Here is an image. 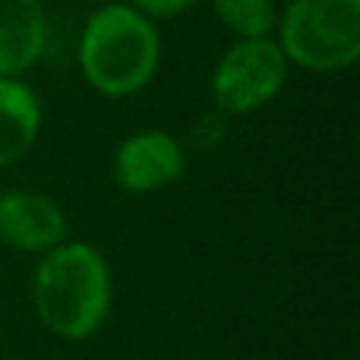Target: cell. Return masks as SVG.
<instances>
[{
	"label": "cell",
	"mask_w": 360,
	"mask_h": 360,
	"mask_svg": "<svg viewBox=\"0 0 360 360\" xmlns=\"http://www.w3.org/2000/svg\"><path fill=\"white\" fill-rule=\"evenodd\" d=\"M184 149L171 133L143 130L127 136L114 152V180L127 193H155L184 174Z\"/></svg>",
	"instance_id": "cell-5"
},
{
	"label": "cell",
	"mask_w": 360,
	"mask_h": 360,
	"mask_svg": "<svg viewBox=\"0 0 360 360\" xmlns=\"http://www.w3.org/2000/svg\"><path fill=\"white\" fill-rule=\"evenodd\" d=\"M86 4H105V0H86Z\"/></svg>",
	"instance_id": "cell-11"
},
{
	"label": "cell",
	"mask_w": 360,
	"mask_h": 360,
	"mask_svg": "<svg viewBox=\"0 0 360 360\" xmlns=\"http://www.w3.org/2000/svg\"><path fill=\"white\" fill-rule=\"evenodd\" d=\"M48 44L41 0H0V79H22Z\"/></svg>",
	"instance_id": "cell-7"
},
{
	"label": "cell",
	"mask_w": 360,
	"mask_h": 360,
	"mask_svg": "<svg viewBox=\"0 0 360 360\" xmlns=\"http://www.w3.org/2000/svg\"><path fill=\"white\" fill-rule=\"evenodd\" d=\"M212 10L237 38H272L278 22L275 0H212Z\"/></svg>",
	"instance_id": "cell-9"
},
{
	"label": "cell",
	"mask_w": 360,
	"mask_h": 360,
	"mask_svg": "<svg viewBox=\"0 0 360 360\" xmlns=\"http://www.w3.org/2000/svg\"><path fill=\"white\" fill-rule=\"evenodd\" d=\"M162 63L155 22L130 4H105L86 19L79 35V70L105 98H127L146 89Z\"/></svg>",
	"instance_id": "cell-2"
},
{
	"label": "cell",
	"mask_w": 360,
	"mask_h": 360,
	"mask_svg": "<svg viewBox=\"0 0 360 360\" xmlns=\"http://www.w3.org/2000/svg\"><path fill=\"white\" fill-rule=\"evenodd\" d=\"M41 101L22 79H0V168L32 152L41 133Z\"/></svg>",
	"instance_id": "cell-8"
},
{
	"label": "cell",
	"mask_w": 360,
	"mask_h": 360,
	"mask_svg": "<svg viewBox=\"0 0 360 360\" xmlns=\"http://www.w3.org/2000/svg\"><path fill=\"white\" fill-rule=\"evenodd\" d=\"M38 319L67 342H82L111 313V269L89 243H57L41 256L32 278Z\"/></svg>",
	"instance_id": "cell-1"
},
{
	"label": "cell",
	"mask_w": 360,
	"mask_h": 360,
	"mask_svg": "<svg viewBox=\"0 0 360 360\" xmlns=\"http://www.w3.org/2000/svg\"><path fill=\"white\" fill-rule=\"evenodd\" d=\"M136 13H143L146 19H171L177 13L190 10L196 0H127Z\"/></svg>",
	"instance_id": "cell-10"
},
{
	"label": "cell",
	"mask_w": 360,
	"mask_h": 360,
	"mask_svg": "<svg viewBox=\"0 0 360 360\" xmlns=\"http://www.w3.org/2000/svg\"><path fill=\"white\" fill-rule=\"evenodd\" d=\"M288 70L275 38H237L215 63L212 98L224 114H253L281 92Z\"/></svg>",
	"instance_id": "cell-4"
},
{
	"label": "cell",
	"mask_w": 360,
	"mask_h": 360,
	"mask_svg": "<svg viewBox=\"0 0 360 360\" xmlns=\"http://www.w3.org/2000/svg\"><path fill=\"white\" fill-rule=\"evenodd\" d=\"M288 63L338 73L360 57V0H291L275 22Z\"/></svg>",
	"instance_id": "cell-3"
},
{
	"label": "cell",
	"mask_w": 360,
	"mask_h": 360,
	"mask_svg": "<svg viewBox=\"0 0 360 360\" xmlns=\"http://www.w3.org/2000/svg\"><path fill=\"white\" fill-rule=\"evenodd\" d=\"M67 237L60 205L44 193L6 190L0 193V240L22 253H48Z\"/></svg>",
	"instance_id": "cell-6"
}]
</instances>
